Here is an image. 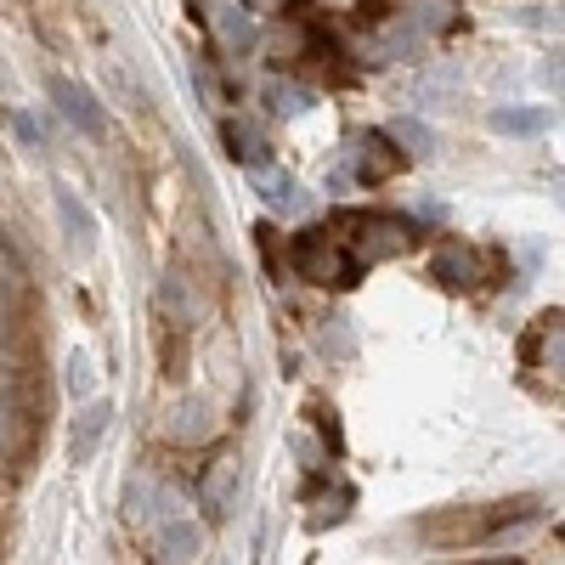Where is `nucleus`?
I'll use <instances>...</instances> for the list:
<instances>
[{"instance_id": "f257e3e1", "label": "nucleus", "mask_w": 565, "mask_h": 565, "mask_svg": "<svg viewBox=\"0 0 565 565\" xmlns=\"http://www.w3.org/2000/svg\"><path fill=\"white\" fill-rule=\"evenodd\" d=\"M295 266H300L306 282H317V289H351L356 271H362V260H345V249L328 238V232H311V238L295 244Z\"/></svg>"}, {"instance_id": "f03ea898", "label": "nucleus", "mask_w": 565, "mask_h": 565, "mask_svg": "<svg viewBox=\"0 0 565 565\" xmlns=\"http://www.w3.org/2000/svg\"><path fill=\"white\" fill-rule=\"evenodd\" d=\"M108 424H114V407L85 396L79 413H74V430H68V458H74V463H90V458H97V447H103V436H108Z\"/></svg>"}, {"instance_id": "7ed1b4c3", "label": "nucleus", "mask_w": 565, "mask_h": 565, "mask_svg": "<svg viewBox=\"0 0 565 565\" xmlns=\"http://www.w3.org/2000/svg\"><path fill=\"white\" fill-rule=\"evenodd\" d=\"M57 221H63L68 255H74V260H90V249H97V215L79 204L74 186H57Z\"/></svg>"}, {"instance_id": "20e7f679", "label": "nucleus", "mask_w": 565, "mask_h": 565, "mask_svg": "<svg viewBox=\"0 0 565 565\" xmlns=\"http://www.w3.org/2000/svg\"><path fill=\"white\" fill-rule=\"evenodd\" d=\"M52 103H57V114H63L79 136H103V108H97V97H90L85 85H74V79H52Z\"/></svg>"}, {"instance_id": "39448f33", "label": "nucleus", "mask_w": 565, "mask_h": 565, "mask_svg": "<svg viewBox=\"0 0 565 565\" xmlns=\"http://www.w3.org/2000/svg\"><path fill=\"white\" fill-rule=\"evenodd\" d=\"M356 232H362V260H391V255H402L413 238H407V221H391V215H356L351 221Z\"/></svg>"}, {"instance_id": "423d86ee", "label": "nucleus", "mask_w": 565, "mask_h": 565, "mask_svg": "<svg viewBox=\"0 0 565 565\" xmlns=\"http://www.w3.org/2000/svg\"><path fill=\"white\" fill-rule=\"evenodd\" d=\"M204 554V526L193 514H170L159 521V559H199Z\"/></svg>"}, {"instance_id": "0eeeda50", "label": "nucleus", "mask_w": 565, "mask_h": 565, "mask_svg": "<svg viewBox=\"0 0 565 565\" xmlns=\"http://www.w3.org/2000/svg\"><path fill=\"white\" fill-rule=\"evenodd\" d=\"M255 175V186H260V199L271 204V210H282V215H295L306 199H300V181L289 175V170H271V164H255L249 170Z\"/></svg>"}, {"instance_id": "6e6552de", "label": "nucleus", "mask_w": 565, "mask_h": 565, "mask_svg": "<svg viewBox=\"0 0 565 565\" xmlns=\"http://www.w3.org/2000/svg\"><path fill=\"white\" fill-rule=\"evenodd\" d=\"M396 170H402V153H391V136L367 130L362 136V153H356V175L362 181H391Z\"/></svg>"}, {"instance_id": "1a4fd4ad", "label": "nucleus", "mask_w": 565, "mask_h": 565, "mask_svg": "<svg viewBox=\"0 0 565 565\" xmlns=\"http://www.w3.org/2000/svg\"><path fill=\"white\" fill-rule=\"evenodd\" d=\"M210 430H215V424H210V407H204V402H181V407L170 413V441H181V447H186V441H204Z\"/></svg>"}, {"instance_id": "9d476101", "label": "nucleus", "mask_w": 565, "mask_h": 565, "mask_svg": "<svg viewBox=\"0 0 565 565\" xmlns=\"http://www.w3.org/2000/svg\"><path fill=\"white\" fill-rule=\"evenodd\" d=\"M221 136H226V153L238 159V164H249V170H255V164H266V136H260L255 125H238V119H232Z\"/></svg>"}, {"instance_id": "9b49d317", "label": "nucleus", "mask_w": 565, "mask_h": 565, "mask_svg": "<svg viewBox=\"0 0 565 565\" xmlns=\"http://www.w3.org/2000/svg\"><path fill=\"white\" fill-rule=\"evenodd\" d=\"M215 34H221L226 52L238 57V52H249V45H255V18L238 12V7H226V12H215Z\"/></svg>"}, {"instance_id": "f8f14e48", "label": "nucleus", "mask_w": 565, "mask_h": 565, "mask_svg": "<svg viewBox=\"0 0 565 565\" xmlns=\"http://www.w3.org/2000/svg\"><path fill=\"white\" fill-rule=\"evenodd\" d=\"M492 130L498 136H537V130H548V108H498Z\"/></svg>"}, {"instance_id": "ddd939ff", "label": "nucleus", "mask_w": 565, "mask_h": 565, "mask_svg": "<svg viewBox=\"0 0 565 565\" xmlns=\"http://www.w3.org/2000/svg\"><path fill=\"white\" fill-rule=\"evenodd\" d=\"M430 271H436V282H447V289H469V271H476V260H469V249H458V244H452V249H441V255H436V266H430Z\"/></svg>"}, {"instance_id": "4468645a", "label": "nucleus", "mask_w": 565, "mask_h": 565, "mask_svg": "<svg viewBox=\"0 0 565 565\" xmlns=\"http://www.w3.org/2000/svg\"><path fill=\"white\" fill-rule=\"evenodd\" d=\"M266 103H271L277 114H289V119H295V114H306V108H311V90H300V85H282V79H271V85H266Z\"/></svg>"}, {"instance_id": "2eb2a0df", "label": "nucleus", "mask_w": 565, "mask_h": 565, "mask_svg": "<svg viewBox=\"0 0 565 565\" xmlns=\"http://www.w3.org/2000/svg\"><path fill=\"white\" fill-rule=\"evenodd\" d=\"M391 136H396V141H407V153H418V159H430V153H436V130H430V125L402 119V125H391Z\"/></svg>"}, {"instance_id": "dca6fc26", "label": "nucleus", "mask_w": 565, "mask_h": 565, "mask_svg": "<svg viewBox=\"0 0 565 565\" xmlns=\"http://www.w3.org/2000/svg\"><path fill=\"white\" fill-rule=\"evenodd\" d=\"M90 380H97V373H90V351H68V396H90Z\"/></svg>"}, {"instance_id": "f3484780", "label": "nucleus", "mask_w": 565, "mask_h": 565, "mask_svg": "<svg viewBox=\"0 0 565 565\" xmlns=\"http://www.w3.org/2000/svg\"><path fill=\"white\" fill-rule=\"evenodd\" d=\"M232 476H238V463H221L215 476H210V487H204V503H210V514H226V487H232Z\"/></svg>"}, {"instance_id": "a211bd4d", "label": "nucleus", "mask_w": 565, "mask_h": 565, "mask_svg": "<svg viewBox=\"0 0 565 565\" xmlns=\"http://www.w3.org/2000/svg\"><path fill=\"white\" fill-rule=\"evenodd\" d=\"M18 436H23V424H18V407L0 396V463L12 458V447H18Z\"/></svg>"}, {"instance_id": "6ab92c4d", "label": "nucleus", "mask_w": 565, "mask_h": 565, "mask_svg": "<svg viewBox=\"0 0 565 565\" xmlns=\"http://www.w3.org/2000/svg\"><path fill=\"white\" fill-rule=\"evenodd\" d=\"M103 79L114 85V97H119L125 108H141V103H148V97H141V90H136V79H130V74L119 68V63H108V68H103Z\"/></svg>"}, {"instance_id": "aec40b11", "label": "nucleus", "mask_w": 565, "mask_h": 565, "mask_svg": "<svg viewBox=\"0 0 565 565\" xmlns=\"http://www.w3.org/2000/svg\"><path fill=\"white\" fill-rule=\"evenodd\" d=\"M322 351H334V356H351L356 340H351V322H328V334H322Z\"/></svg>"}, {"instance_id": "412c9836", "label": "nucleus", "mask_w": 565, "mask_h": 565, "mask_svg": "<svg viewBox=\"0 0 565 565\" xmlns=\"http://www.w3.org/2000/svg\"><path fill=\"white\" fill-rule=\"evenodd\" d=\"M12 130L23 136V148H34V153L45 148V130H40V119H34V114H12Z\"/></svg>"}, {"instance_id": "4be33fe9", "label": "nucleus", "mask_w": 565, "mask_h": 565, "mask_svg": "<svg viewBox=\"0 0 565 565\" xmlns=\"http://www.w3.org/2000/svg\"><path fill=\"white\" fill-rule=\"evenodd\" d=\"M413 7H424V18H430L436 29H447V23H452V0H413Z\"/></svg>"}, {"instance_id": "5701e85b", "label": "nucleus", "mask_w": 565, "mask_h": 565, "mask_svg": "<svg viewBox=\"0 0 565 565\" xmlns=\"http://www.w3.org/2000/svg\"><path fill=\"white\" fill-rule=\"evenodd\" d=\"M282 7H289V0H244L249 18H271V12H282Z\"/></svg>"}, {"instance_id": "b1692460", "label": "nucleus", "mask_w": 565, "mask_h": 565, "mask_svg": "<svg viewBox=\"0 0 565 565\" xmlns=\"http://www.w3.org/2000/svg\"><path fill=\"white\" fill-rule=\"evenodd\" d=\"M0 85H7V68H0Z\"/></svg>"}]
</instances>
